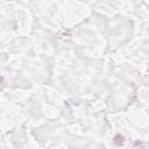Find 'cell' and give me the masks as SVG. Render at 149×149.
Segmentation results:
<instances>
[{"label":"cell","mask_w":149,"mask_h":149,"mask_svg":"<svg viewBox=\"0 0 149 149\" xmlns=\"http://www.w3.org/2000/svg\"><path fill=\"white\" fill-rule=\"evenodd\" d=\"M123 141H125V137H123L122 135L118 134V135L114 136V142H115L116 144H121V143H123Z\"/></svg>","instance_id":"6da1fadb"}]
</instances>
